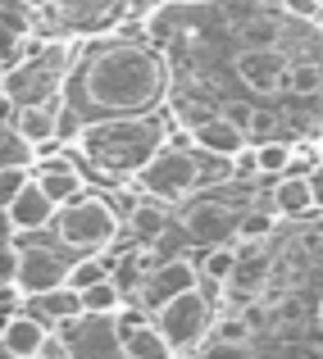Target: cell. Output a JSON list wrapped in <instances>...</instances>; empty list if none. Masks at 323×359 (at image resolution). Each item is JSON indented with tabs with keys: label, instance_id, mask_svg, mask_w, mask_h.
<instances>
[{
	"label": "cell",
	"instance_id": "1",
	"mask_svg": "<svg viewBox=\"0 0 323 359\" xmlns=\"http://www.w3.org/2000/svg\"><path fill=\"white\" fill-rule=\"evenodd\" d=\"M164 91H169V64L150 46L128 41V36L100 46L73 73V100L91 118L146 114Z\"/></svg>",
	"mask_w": 323,
	"mask_h": 359
},
{
	"label": "cell",
	"instance_id": "2",
	"mask_svg": "<svg viewBox=\"0 0 323 359\" xmlns=\"http://www.w3.org/2000/svg\"><path fill=\"white\" fill-rule=\"evenodd\" d=\"M159 123L141 114H119V118H96L91 128L78 132V150L100 177L119 173H141L159 155Z\"/></svg>",
	"mask_w": 323,
	"mask_h": 359
},
{
	"label": "cell",
	"instance_id": "3",
	"mask_svg": "<svg viewBox=\"0 0 323 359\" xmlns=\"http://www.w3.org/2000/svg\"><path fill=\"white\" fill-rule=\"evenodd\" d=\"M119 210L105 201V196H87L82 191L78 201L60 205V219H55V232H60V245L69 250H87V255H100L105 245L119 237Z\"/></svg>",
	"mask_w": 323,
	"mask_h": 359
},
{
	"label": "cell",
	"instance_id": "4",
	"mask_svg": "<svg viewBox=\"0 0 323 359\" xmlns=\"http://www.w3.org/2000/svg\"><path fill=\"white\" fill-rule=\"evenodd\" d=\"M60 346L69 359H123L128 355V332H123L119 314H87L60 323Z\"/></svg>",
	"mask_w": 323,
	"mask_h": 359
},
{
	"label": "cell",
	"instance_id": "5",
	"mask_svg": "<svg viewBox=\"0 0 323 359\" xmlns=\"http://www.w3.org/2000/svg\"><path fill=\"white\" fill-rule=\"evenodd\" d=\"M155 327L178 346V351H192V346H201L205 337L214 332V305H210V296H205L201 287L173 296L169 305L155 309Z\"/></svg>",
	"mask_w": 323,
	"mask_h": 359
},
{
	"label": "cell",
	"instance_id": "6",
	"mask_svg": "<svg viewBox=\"0 0 323 359\" xmlns=\"http://www.w3.org/2000/svg\"><path fill=\"white\" fill-rule=\"evenodd\" d=\"M201 182H205V168L192 159V150H178V146H159V155L141 168V187L159 201H183Z\"/></svg>",
	"mask_w": 323,
	"mask_h": 359
},
{
	"label": "cell",
	"instance_id": "7",
	"mask_svg": "<svg viewBox=\"0 0 323 359\" xmlns=\"http://www.w3.org/2000/svg\"><path fill=\"white\" fill-rule=\"evenodd\" d=\"M237 78H242L255 96L291 91V60H282L278 46H242V55H237Z\"/></svg>",
	"mask_w": 323,
	"mask_h": 359
},
{
	"label": "cell",
	"instance_id": "8",
	"mask_svg": "<svg viewBox=\"0 0 323 359\" xmlns=\"http://www.w3.org/2000/svg\"><path fill=\"white\" fill-rule=\"evenodd\" d=\"M55 219H60V201H55L37 177H27L23 191L5 205V237H14V232H37Z\"/></svg>",
	"mask_w": 323,
	"mask_h": 359
},
{
	"label": "cell",
	"instance_id": "9",
	"mask_svg": "<svg viewBox=\"0 0 323 359\" xmlns=\"http://www.w3.org/2000/svg\"><path fill=\"white\" fill-rule=\"evenodd\" d=\"M201 273H205V269H196L192 259H169V264H159V269L146 273V282H141L137 300L150 309V314H155V309L169 305L173 296H183V291L201 287Z\"/></svg>",
	"mask_w": 323,
	"mask_h": 359
},
{
	"label": "cell",
	"instance_id": "10",
	"mask_svg": "<svg viewBox=\"0 0 323 359\" xmlns=\"http://www.w3.org/2000/svg\"><path fill=\"white\" fill-rule=\"evenodd\" d=\"M60 282H69V264L46 245H23V269H18V291L23 296H46Z\"/></svg>",
	"mask_w": 323,
	"mask_h": 359
},
{
	"label": "cell",
	"instance_id": "11",
	"mask_svg": "<svg viewBox=\"0 0 323 359\" xmlns=\"http://www.w3.org/2000/svg\"><path fill=\"white\" fill-rule=\"evenodd\" d=\"M237 228H242V210H232V205H223V201H192L187 205V232L192 237L218 245V241L237 237Z\"/></svg>",
	"mask_w": 323,
	"mask_h": 359
},
{
	"label": "cell",
	"instance_id": "12",
	"mask_svg": "<svg viewBox=\"0 0 323 359\" xmlns=\"http://www.w3.org/2000/svg\"><path fill=\"white\" fill-rule=\"evenodd\" d=\"M51 337L55 332L32 314H9L5 318V355H14V359H41Z\"/></svg>",
	"mask_w": 323,
	"mask_h": 359
},
{
	"label": "cell",
	"instance_id": "13",
	"mask_svg": "<svg viewBox=\"0 0 323 359\" xmlns=\"http://www.w3.org/2000/svg\"><path fill=\"white\" fill-rule=\"evenodd\" d=\"M273 210L287 214V219H310V214L319 210V191L310 177H301L296 168H291L287 177H278V187H273Z\"/></svg>",
	"mask_w": 323,
	"mask_h": 359
},
{
	"label": "cell",
	"instance_id": "14",
	"mask_svg": "<svg viewBox=\"0 0 323 359\" xmlns=\"http://www.w3.org/2000/svg\"><path fill=\"white\" fill-rule=\"evenodd\" d=\"M246 141H251L246 128H237L232 118H201L196 123V150H205L214 159H232Z\"/></svg>",
	"mask_w": 323,
	"mask_h": 359
},
{
	"label": "cell",
	"instance_id": "15",
	"mask_svg": "<svg viewBox=\"0 0 323 359\" xmlns=\"http://www.w3.org/2000/svg\"><path fill=\"white\" fill-rule=\"evenodd\" d=\"M32 177H37V182H41V187H46V191H51L60 205L78 201V196L87 191V173H78V168H73L69 159H51V164H41Z\"/></svg>",
	"mask_w": 323,
	"mask_h": 359
},
{
	"label": "cell",
	"instance_id": "16",
	"mask_svg": "<svg viewBox=\"0 0 323 359\" xmlns=\"http://www.w3.org/2000/svg\"><path fill=\"white\" fill-rule=\"evenodd\" d=\"M37 300H41V318H55V327L78 318V314H87V296H82L73 282H60L55 291H46V296H37Z\"/></svg>",
	"mask_w": 323,
	"mask_h": 359
},
{
	"label": "cell",
	"instance_id": "17",
	"mask_svg": "<svg viewBox=\"0 0 323 359\" xmlns=\"http://www.w3.org/2000/svg\"><path fill=\"white\" fill-rule=\"evenodd\" d=\"M128 228H132V237L137 241H159L164 237V228H169V210H164V201H137L128 210Z\"/></svg>",
	"mask_w": 323,
	"mask_h": 359
},
{
	"label": "cell",
	"instance_id": "18",
	"mask_svg": "<svg viewBox=\"0 0 323 359\" xmlns=\"http://www.w3.org/2000/svg\"><path fill=\"white\" fill-rule=\"evenodd\" d=\"M14 123H18V132H27V137L37 141V146L55 141V132H60V114H55L51 105H23Z\"/></svg>",
	"mask_w": 323,
	"mask_h": 359
},
{
	"label": "cell",
	"instance_id": "19",
	"mask_svg": "<svg viewBox=\"0 0 323 359\" xmlns=\"http://www.w3.org/2000/svg\"><path fill=\"white\" fill-rule=\"evenodd\" d=\"M128 351L137 355V359H173L178 346L169 341L155 323H146V327H137V332H128Z\"/></svg>",
	"mask_w": 323,
	"mask_h": 359
},
{
	"label": "cell",
	"instance_id": "20",
	"mask_svg": "<svg viewBox=\"0 0 323 359\" xmlns=\"http://www.w3.org/2000/svg\"><path fill=\"white\" fill-rule=\"evenodd\" d=\"M0 150H5V164H23V168L37 164V141L27 137V132H18L14 118H9L5 132H0Z\"/></svg>",
	"mask_w": 323,
	"mask_h": 359
},
{
	"label": "cell",
	"instance_id": "21",
	"mask_svg": "<svg viewBox=\"0 0 323 359\" xmlns=\"http://www.w3.org/2000/svg\"><path fill=\"white\" fill-rule=\"evenodd\" d=\"M242 46H282V18H246L242 23Z\"/></svg>",
	"mask_w": 323,
	"mask_h": 359
},
{
	"label": "cell",
	"instance_id": "22",
	"mask_svg": "<svg viewBox=\"0 0 323 359\" xmlns=\"http://www.w3.org/2000/svg\"><path fill=\"white\" fill-rule=\"evenodd\" d=\"M237 264H242V250H237V245H228V241H218L214 250L205 255L201 269H205V278H210V282H228L237 273Z\"/></svg>",
	"mask_w": 323,
	"mask_h": 359
},
{
	"label": "cell",
	"instance_id": "23",
	"mask_svg": "<svg viewBox=\"0 0 323 359\" xmlns=\"http://www.w3.org/2000/svg\"><path fill=\"white\" fill-rule=\"evenodd\" d=\"M82 296H87V309H96V314H119L123 309V287L114 278H100L96 287H87Z\"/></svg>",
	"mask_w": 323,
	"mask_h": 359
},
{
	"label": "cell",
	"instance_id": "24",
	"mask_svg": "<svg viewBox=\"0 0 323 359\" xmlns=\"http://www.w3.org/2000/svg\"><path fill=\"white\" fill-rule=\"evenodd\" d=\"M251 332H255V327H251V318H246L242 314V309H228V314L223 318H214V341H251Z\"/></svg>",
	"mask_w": 323,
	"mask_h": 359
},
{
	"label": "cell",
	"instance_id": "25",
	"mask_svg": "<svg viewBox=\"0 0 323 359\" xmlns=\"http://www.w3.org/2000/svg\"><path fill=\"white\" fill-rule=\"evenodd\" d=\"M110 0H55V9H60L64 23H91V18L105 14Z\"/></svg>",
	"mask_w": 323,
	"mask_h": 359
},
{
	"label": "cell",
	"instance_id": "26",
	"mask_svg": "<svg viewBox=\"0 0 323 359\" xmlns=\"http://www.w3.org/2000/svg\"><path fill=\"white\" fill-rule=\"evenodd\" d=\"M291 159H296V150L287 141H260V168L264 173H287Z\"/></svg>",
	"mask_w": 323,
	"mask_h": 359
},
{
	"label": "cell",
	"instance_id": "27",
	"mask_svg": "<svg viewBox=\"0 0 323 359\" xmlns=\"http://www.w3.org/2000/svg\"><path fill=\"white\" fill-rule=\"evenodd\" d=\"M114 282H119L123 291H141V282H146V269H141V250L123 255L119 269H114Z\"/></svg>",
	"mask_w": 323,
	"mask_h": 359
},
{
	"label": "cell",
	"instance_id": "28",
	"mask_svg": "<svg viewBox=\"0 0 323 359\" xmlns=\"http://www.w3.org/2000/svg\"><path fill=\"white\" fill-rule=\"evenodd\" d=\"M273 232V214H264V210H251V214H242V228H237V237L242 241H264Z\"/></svg>",
	"mask_w": 323,
	"mask_h": 359
},
{
	"label": "cell",
	"instance_id": "29",
	"mask_svg": "<svg viewBox=\"0 0 323 359\" xmlns=\"http://www.w3.org/2000/svg\"><path fill=\"white\" fill-rule=\"evenodd\" d=\"M100 278H110V273H105V264H100L96 255H91V259H82V264H69V282H73V287H78V291L96 287Z\"/></svg>",
	"mask_w": 323,
	"mask_h": 359
},
{
	"label": "cell",
	"instance_id": "30",
	"mask_svg": "<svg viewBox=\"0 0 323 359\" xmlns=\"http://www.w3.org/2000/svg\"><path fill=\"white\" fill-rule=\"evenodd\" d=\"M18 269H23V250H18V241L14 237H5V245H0V282H14L18 287Z\"/></svg>",
	"mask_w": 323,
	"mask_h": 359
},
{
	"label": "cell",
	"instance_id": "31",
	"mask_svg": "<svg viewBox=\"0 0 323 359\" xmlns=\"http://www.w3.org/2000/svg\"><path fill=\"white\" fill-rule=\"evenodd\" d=\"M23 0H5V36H9V41H14V36H18V41H23V36L27 32H32V23H27V14H23Z\"/></svg>",
	"mask_w": 323,
	"mask_h": 359
},
{
	"label": "cell",
	"instance_id": "32",
	"mask_svg": "<svg viewBox=\"0 0 323 359\" xmlns=\"http://www.w3.org/2000/svg\"><path fill=\"white\" fill-rule=\"evenodd\" d=\"M319 87H323V78H319L315 64H291V91L296 96H315Z\"/></svg>",
	"mask_w": 323,
	"mask_h": 359
},
{
	"label": "cell",
	"instance_id": "33",
	"mask_svg": "<svg viewBox=\"0 0 323 359\" xmlns=\"http://www.w3.org/2000/svg\"><path fill=\"white\" fill-rule=\"evenodd\" d=\"M201 359H255V355H251V341H214L210 337V346L201 351Z\"/></svg>",
	"mask_w": 323,
	"mask_h": 359
},
{
	"label": "cell",
	"instance_id": "34",
	"mask_svg": "<svg viewBox=\"0 0 323 359\" xmlns=\"http://www.w3.org/2000/svg\"><path fill=\"white\" fill-rule=\"evenodd\" d=\"M273 132H278V118L269 114V109H255L251 118H246V137L260 146V141H273Z\"/></svg>",
	"mask_w": 323,
	"mask_h": 359
},
{
	"label": "cell",
	"instance_id": "35",
	"mask_svg": "<svg viewBox=\"0 0 323 359\" xmlns=\"http://www.w3.org/2000/svg\"><path fill=\"white\" fill-rule=\"evenodd\" d=\"M232 173H237V177H255V173H264V168H260V146H255V141H246V146L232 155Z\"/></svg>",
	"mask_w": 323,
	"mask_h": 359
},
{
	"label": "cell",
	"instance_id": "36",
	"mask_svg": "<svg viewBox=\"0 0 323 359\" xmlns=\"http://www.w3.org/2000/svg\"><path fill=\"white\" fill-rule=\"evenodd\" d=\"M23 182H27V168L23 164H0V191H5V205L23 191Z\"/></svg>",
	"mask_w": 323,
	"mask_h": 359
},
{
	"label": "cell",
	"instance_id": "37",
	"mask_svg": "<svg viewBox=\"0 0 323 359\" xmlns=\"http://www.w3.org/2000/svg\"><path fill=\"white\" fill-rule=\"evenodd\" d=\"M282 14H291V18H319V0H282Z\"/></svg>",
	"mask_w": 323,
	"mask_h": 359
},
{
	"label": "cell",
	"instance_id": "38",
	"mask_svg": "<svg viewBox=\"0 0 323 359\" xmlns=\"http://www.w3.org/2000/svg\"><path fill=\"white\" fill-rule=\"evenodd\" d=\"M23 5H27V9H51L55 0H23Z\"/></svg>",
	"mask_w": 323,
	"mask_h": 359
},
{
	"label": "cell",
	"instance_id": "39",
	"mask_svg": "<svg viewBox=\"0 0 323 359\" xmlns=\"http://www.w3.org/2000/svg\"><path fill=\"white\" fill-rule=\"evenodd\" d=\"M315 314H319V327H323V296H319V309H315Z\"/></svg>",
	"mask_w": 323,
	"mask_h": 359
},
{
	"label": "cell",
	"instance_id": "40",
	"mask_svg": "<svg viewBox=\"0 0 323 359\" xmlns=\"http://www.w3.org/2000/svg\"><path fill=\"white\" fill-rule=\"evenodd\" d=\"M296 359H323V355H319V351H310V355H296Z\"/></svg>",
	"mask_w": 323,
	"mask_h": 359
},
{
	"label": "cell",
	"instance_id": "41",
	"mask_svg": "<svg viewBox=\"0 0 323 359\" xmlns=\"http://www.w3.org/2000/svg\"><path fill=\"white\" fill-rule=\"evenodd\" d=\"M178 5H196V0H178Z\"/></svg>",
	"mask_w": 323,
	"mask_h": 359
},
{
	"label": "cell",
	"instance_id": "42",
	"mask_svg": "<svg viewBox=\"0 0 323 359\" xmlns=\"http://www.w3.org/2000/svg\"><path fill=\"white\" fill-rule=\"evenodd\" d=\"M123 359H137V355H132V351H128V355H123Z\"/></svg>",
	"mask_w": 323,
	"mask_h": 359
},
{
	"label": "cell",
	"instance_id": "43",
	"mask_svg": "<svg viewBox=\"0 0 323 359\" xmlns=\"http://www.w3.org/2000/svg\"><path fill=\"white\" fill-rule=\"evenodd\" d=\"M5 359H14V355H5Z\"/></svg>",
	"mask_w": 323,
	"mask_h": 359
}]
</instances>
